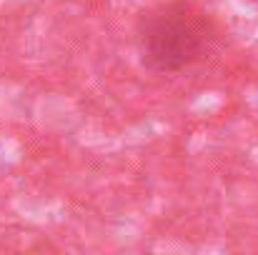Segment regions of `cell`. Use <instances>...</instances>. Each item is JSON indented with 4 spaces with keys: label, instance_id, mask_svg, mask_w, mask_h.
<instances>
[{
    "label": "cell",
    "instance_id": "obj_1",
    "mask_svg": "<svg viewBox=\"0 0 258 255\" xmlns=\"http://www.w3.org/2000/svg\"><path fill=\"white\" fill-rule=\"evenodd\" d=\"M213 18L193 0H168L148 8L136 23V43L148 70L173 75L201 63L216 45Z\"/></svg>",
    "mask_w": 258,
    "mask_h": 255
}]
</instances>
